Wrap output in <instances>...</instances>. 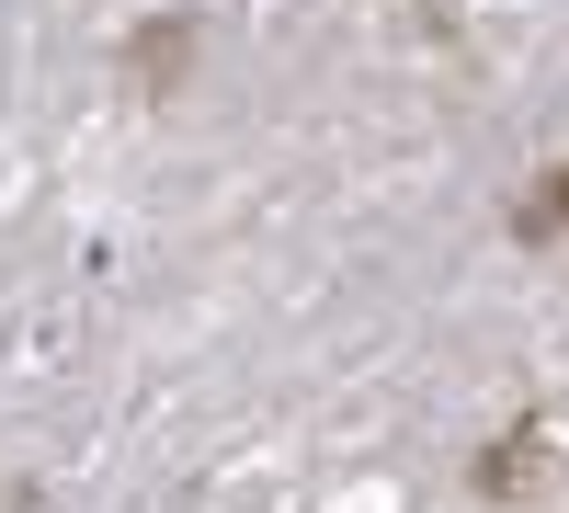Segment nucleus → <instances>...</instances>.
<instances>
[{
	"instance_id": "f257e3e1",
	"label": "nucleus",
	"mask_w": 569,
	"mask_h": 513,
	"mask_svg": "<svg viewBox=\"0 0 569 513\" xmlns=\"http://www.w3.org/2000/svg\"><path fill=\"white\" fill-rule=\"evenodd\" d=\"M536 480H547V434H536V423H512V434L479 456V502H525Z\"/></svg>"
},
{
	"instance_id": "f03ea898",
	"label": "nucleus",
	"mask_w": 569,
	"mask_h": 513,
	"mask_svg": "<svg viewBox=\"0 0 569 513\" xmlns=\"http://www.w3.org/2000/svg\"><path fill=\"white\" fill-rule=\"evenodd\" d=\"M512 228H525V240H558V228H569V171L547 182V195H525V217H512Z\"/></svg>"
}]
</instances>
